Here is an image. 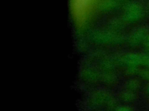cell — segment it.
<instances>
[{"label": "cell", "instance_id": "cell-1", "mask_svg": "<svg viewBox=\"0 0 149 111\" xmlns=\"http://www.w3.org/2000/svg\"><path fill=\"white\" fill-rule=\"evenodd\" d=\"M96 0H72L73 13L79 20L85 18Z\"/></svg>", "mask_w": 149, "mask_h": 111}, {"label": "cell", "instance_id": "cell-2", "mask_svg": "<svg viewBox=\"0 0 149 111\" xmlns=\"http://www.w3.org/2000/svg\"><path fill=\"white\" fill-rule=\"evenodd\" d=\"M142 76L144 78V79L149 80V68L147 69H145L142 72Z\"/></svg>", "mask_w": 149, "mask_h": 111}, {"label": "cell", "instance_id": "cell-3", "mask_svg": "<svg viewBox=\"0 0 149 111\" xmlns=\"http://www.w3.org/2000/svg\"><path fill=\"white\" fill-rule=\"evenodd\" d=\"M144 45H145L147 49H149V36L147 38L146 40H145Z\"/></svg>", "mask_w": 149, "mask_h": 111}, {"label": "cell", "instance_id": "cell-4", "mask_svg": "<svg viewBox=\"0 0 149 111\" xmlns=\"http://www.w3.org/2000/svg\"><path fill=\"white\" fill-rule=\"evenodd\" d=\"M145 93L146 94L147 97H149V84L145 88Z\"/></svg>", "mask_w": 149, "mask_h": 111}, {"label": "cell", "instance_id": "cell-5", "mask_svg": "<svg viewBox=\"0 0 149 111\" xmlns=\"http://www.w3.org/2000/svg\"><path fill=\"white\" fill-rule=\"evenodd\" d=\"M148 102H149V97H148Z\"/></svg>", "mask_w": 149, "mask_h": 111}]
</instances>
